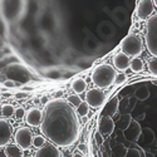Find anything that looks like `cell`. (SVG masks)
I'll list each match as a JSON object with an SVG mask.
<instances>
[{
  "instance_id": "1",
  "label": "cell",
  "mask_w": 157,
  "mask_h": 157,
  "mask_svg": "<svg viewBox=\"0 0 157 157\" xmlns=\"http://www.w3.org/2000/svg\"><path fill=\"white\" fill-rule=\"evenodd\" d=\"M40 131L56 146L71 147L79 137L78 113L65 99L49 101L43 111Z\"/></svg>"
},
{
  "instance_id": "2",
  "label": "cell",
  "mask_w": 157,
  "mask_h": 157,
  "mask_svg": "<svg viewBox=\"0 0 157 157\" xmlns=\"http://www.w3.org/2000/svg\"><path fill=\"white\" fill-rule=\"evenodd\" d=\"M117 75L118 73L111 64H99L92 73V81L98 88H109L113 83H116Z\"/></svg>"
},
{
  "instance_id": "3",
  "label": "cell",
  "mask_w": 157,
  "mask_h": 157,
  "mask_svg": "<svg viewBox=\"0 0 157 157\" xmlns=\"http://www.w3.org/2000/svg\"><path fill=\"white\" fill-rule=\"evenodd\" d=\"M121 49H122L123 53H126L128 57L137 58L142 53V49H143L142 38L136 33L128 34L122 40Z\"/></svg>"
},
{
  "instance_id": "4",
  "label": "cell",
  "mask_w": 157,
  "mask_h": 157,
  "mask_svg": "<svg viewBox=\"0 0 157 157\" xmlns=\"http://www.w3.org/2000/svg\"><path fill=\"white\" fill-rule=\"evenodd\" d=\"M146 47L148 53L157 57V14L147 20L146 25Z\"/></svg>"
},
{
  "instance_id": "5",
  "label": "cell",
  "mask_w": 157,
  "mask_h": 157,
  "mask_svg": "<svg viewBox=\"0 0 157 157\" xmlns=\"http://www.w3.org/2000/svg\"><path fill=\"white\" fill-rule=\"evenodd\" d=\"M15 142L23 150H29L34 146V136L33 132L27 127H20L15 132Z\"/></svg>"
},
{
  "instance_id": "6",
  "label": "cell",
  "mask_w": 157,
  "mask_h": 157,
  "mask_svg": "<svg viewBox=\"0 0 157 157\" xmlns=\"http://www.w3.org/2000/svg\"><path fill=\"white\" fill-rule=\"evenodd\" d=\"M86 102L92 108H99L106 102V94L99 88H92L86 93Z\"/></svg>"
},
{
  "instance_id": "7",
  "label": "cell",
  "mask_w": 157,
  "mask_h": 157,
  "mask_svg": "<svg viewBox=\"0 0 157 157\" xmlns=\"http://www.w3.org/2000/svg\"><path fill=\"white\" fill-rule=\"evenodd\" d=\"M153 8H155L153 0H140L138 6H137V13H136L138 19L141 20L150 19L152 17Z\"/></svg>"
},
{
  "instance_id": "8",
  "label": "cell",
  "mask_w": 157,
  "mask_h": 157,
  "mask_svg": "<svg viewBox=\"0 0 157 157\" xmlns=\"http://www.w3.org/2000/svg\"><path fill=\"white\" fill-rule=\"evenodd\" d=\"M34 157H62V152L54 143H45V145L39 148Z\"/></svg>"
},
{
  "instance_id": "9",
  "label": "cell",
  "mask_w": 157,
  "mask_h": 157,
  "mask_svg": "<svg viewBox=\"0 0 157 157\" xmlns=\"http://www.w3.org/2000/svg\"><path fill=\"white\" fill-rule=\"evenodd\" d=\"M112 62H113V65H114V68L116 69H118V71H127L129 67H131V59L129 57L123 53V52L121 50L120 53H116L112 58Z\"/></svg>"
},
{
  "instance_id": "10",
  "label": "cell",
  "mask_w": 157,
  "mask_h": 157,
  "mask_svg": "<svg viewBox=\"0 0 157 157\" xmlns=\"http://www.w3.org/2000/svg\"><path fill=\"white\" fill-rule=\"evenodd\" d=\"M98 129L99 133L102 136H111L114 131V122L112 120V117H107V116H102V118L99 121L98 124Z\"/></svg>"
},
{
  "instance_id": "11",
  "label": "cell",
  "mask_w": 157,
  "mask_h": 157,
  "mask_svg": "<svg viewBox=\"0 0 157 157\" xmlns=\"http://www.w3.org/2000/svg\"><path fill=\"white\" fill-rule=\"evenodd\" d=\"M43 121V112L38 108H30L27 112V116H25V122H27L29 126H40Z\"/></svg>"
},
{
  "instance_id": "12",
  "label": "cell",
  "mask_w": 157,
  "mask_h": 157,
  "mask_svg": "<svg viewBox=\"0 0 157 157\" xmlns=\"http://www.w3.org/2000/svg\"><path fill=\"white\" fill-rule=\"evenodd\" d=\"M10 138H11V127L4 118H2V121H0V145H2V147L8 146Z\"/></svg>"
},
{
  "instance_id": "13",
  "label": "cell",
  "mask_w": 157,
  "mask_h": 157,
  "mask_svg": "<svg viewBox=\"0 0 157 157\" xmlns=\"http://www.w3.org/2000/svg\"><path fill=\"white\" fill-rule=\"evenodd\" d=\"M118 104H120V101L117 97H113L111 98L107 104H106V107L103 108V112H102V116H107V117H112L117 113V111H118Z\"/></svg>"
},
{
  "instance_id": "14",
  "label": "cell",
  "mask_w": 157,
  "mask_h": 157,
  "mask_svg": "<svg viewBox=\"0 0 157 157\" xmlns=\"http://www.w3.org/2000/svg\"><path fill=\"white\" fill-rule=\"evenodd\" d=\"M72 89L74 90L75 94H81V93L86 92V89H87L86 79H83V78H77V79L72 83Z\"/></svg>"
},
{
  "instance_id": "15",
  "label": "cell",
  "mask_w": 157,
  "mask_h": 157,
  "mask_svg": "<svg viewBox=\"0 0 157 157\" xmlns=\"http://www.w3.org/2000/svg\"><path fill=\"white\" fill-rule=\"evenodd\" d=\"M5 155L6 157H23L21 148L18 145H8L5 147Z\"/></svg>"
},
{
  "instance_id": "16",
  "label": "cell",
  "mask_w": 157,
  "mask_h": 157,
  "mask_svg": "<svg viewBox=\"0 0 157 157\" xmlns=\"http://www.w3.org/2000/svg\"><path fill=\"white\" fill-rule=\"evenodd\" d=\"M143 67H145V64H143L142 59H140L138 57L137 58H132L131 59V71L135 72V73H138V72H142L143 71Z\"/></svg>"
},
{
  "instance_id": "17",
  "label": "cell",
  "mask_w": 157,
  "mask_h": 157,
  "mask_svg": "<svg viewBox=\"0 0 157 157\" xmlns=\"http://www.w3.org/2000/svg\"><path fill=\"white\" fill-rule=\"evenodd\" d=\"M14 113H15V108L13 107L11 104H4L2 107V114H3V117H5V118H10Z\"/></svg>"
},
{
  "instance_id": "18",
  "label": "cell",
  "mask_w": 157,
  "mask_h": 157,
  "mask_svg": "<svg viewBox=\"0 0 157 157\" xmlns=\"http://www.w3.org/2000/svg\"><path fill=\"white\" fill-rule=\"evenodd\" d=\"M148 96H150V92H148V88L147 87H140L136 90V97L140 101H145L146 98H148Z\"/></svg>"
},
{
  "instance_id": "19",
  "label": "cell",
  "mask_w": 157,
  "mask_h": 157,
  "mask_svg": "<svg viewBox=\"0 0 157 157\" xmlns=\"http://www.w3.org/2000/svg\"><path fill=\"white\" fill-rule=\"evenodd\" d=\"M147 68H148V71H150L151 74L157 75V57H152V58L148 60Z\"/></svg>"
},
{
  "instance_id": "20",
  "label": "cell",
  "mask_w": 157,
  "mask_h": 157,
  "mask_svg": "<svg viewBox=\"0 0 157 157\" xmlns=\"http://www.w3.org/2000/svg\"><path fill=\"white\" fill-rule=\"evenodd\" d=\"M67 101L72 104L73 107H75V108H78V107H79L81 104L83 103V102H82V99H81V97L78 96V94H75V93H74V94H71V96L68 97V99H67Z\"/></svg>"
},
{
  "instance_id": "21",
  "label": "cell",
  "mask_w": 157,
  "mask_h": 157,
  "mask_svg": "<svg viewBox=\"0 0 157 157\" xmlns=\"http://www.w3.org/2000/svg\"><path fill=\"white\" fill-rule=\"evenodd\" d=\"M88 111H89V104L87 102H83L81 106L77 108V113H78V116H81V117H86L88 114Z\"/></svg>"
},
{
  "instance_id": "22",
  "label": "cell",
  "mask_w": 157,
  "mask_h": 157,
  "mask_svg": "<svg viewBox=\"0 0 157 157\" xmlns=\"http://www.w3.org/2000/svg\"><path fill=\"white\" fill-rule=\"evenodd\" d=\"M45 138H44V136H35L34 137V147H36L38 150L39 148H42L44 145H45Z\"/></svg>"
},
{
  "instance_id": "23",
  "label": "cell",
  "mask_w": 157,
  "mask_h": 157,
  "mask_svg": "<svg viewBox=\"0 0 157 157\" xmlns=\"http://www.w3.org/2000/svg\"><path fill=\"white\" fill-rule=\"evenodd\" d=\"M3 86H5L6 88H15V87H19V86H20V82L9 79V81H4V82H3Z\"/></svg>"
},
{
  "instance_id": "24",
  "label": "cell",
  "mask_w": 157,
  "mask_h": 157,
  "mask_svg": "<svg viewBox=\"0 0 157 157\" xmlns=\"http://www.w3.org/2000/svg\"><path fill=\"white\" fill-rule=\"evenodd\" d=\"M24 116H27V114H25V109L23 107H19V108L15 109V117H17L18 120L24 118Z\"/></svg>"
},
{
  "instance_id": "25",
  "label": "cell",
  "mask_w": 157,
  "mask_h": 157,
  "mask_svg": "<svg viewBox=\"0 0 157 157\" xmlns=\"http://www.w3.org/2000/svg\"><path fill=\"white\" fill-rule=\"evenodd\" d=\"M126 79H127V77L124 73H118V75L116 78V84H122L126 82Z\"/></svg>"
},
{
  "instance_id": "26",
  "label": "cell",
  "mask_w": 157,
  "mask_h": 157,
  "mask_svg": "<svg viewBox=\"0 0 157 157\" xmlns=\"http://www.w3.org/2000/svg\"><path fill=\"white\" fill-rule=\"evenodd\" d=\"M28 97V93L27 92H18L15 93V98L17 99H24V98H27Z\"/></svg>"
},
{
  "instance_id": "27",
  "label": "cell",
  "mask_w": 157,
  "mask_h": 157,
  "mask_svg": "<svg viewBox=\"0 0 157 157\" xmlns=\"http://www.w3.org/2000/svg\"><path fill=\"white\" fill-rule=\"evenodd\" d=\"M78 150H79L81 152H83V153H87V146L84 145V143H79V145H78Z\"/></svg>"
},
{
  "instance_id": "28",
  "label": "cell",
  "mask_w": 157,
  "mask_h": 157,
  "mask_svg": "<svg viewBox=\"0 0 157 157\" xmlns=\"http://www.w3.org/2000/svg\"><path fill=\"white\" fill-rule=\"evenodd\" d=\"M40 103H42V104H45V106H47V104L49 103V102H48V98H47L45 96L42 97V98H40Z\"/></svg>"
},
{
  "instance_id": "29",
  "label": "cell",
  "mask_w": 157,
  "mask_h": 157,
  "mask_svg": "<svg viewBox=\"0 0 157 157\" xmlns=\"http://www.w3.org/2000/svg\"><path fill=\"white\" fill-rule=\"evenodd\" d=\"M73 157H84V156H83L82 153H74V155H73Z\"/></svg>"
},
{
  "instance_id": "30",
  "label": "cell",
  "mask_w": 157,
  "mask_h": 157,
  "mask_svg": "<svg viewBox=\"0 0 157 157\" xmlns=\"http://www.w3.org/2000/svg\"><path fill=\"white\" fill-rule=\"evenodd\" d=\"M62 94H63V90H57L56 96H58V97H59V96H62Z\"/></svg>"
},
{
  "instance_id": "31",
  "label": "cell",
  "mask_w": 157,
  "mask_h": 157,
  "mask_svg": "<svg viewBox=\"0 0 157 157\" xmlns=\"http://www.w3.org/2000/svg\"><path fill=\"white\" fill-rule=\"evenodd\" d=\"M153 3H155V5L157 6V0H153Z\"/></svg>"
},
{
  "instance_id": "32",
  "label": "cell",
  "mask_w": 157,
  "mask_h": 157,
  "mask_svg": "<svg viewBox=\"0 0 157 157\" xmlns=\"http://www.w3.org/2000/svg\"><path fill=\"white\" fill-rule=\"evenodd\" d=\"M153 83H155V84H157V81H156V82H153Z\"/></svg>"
}]
</instances>
